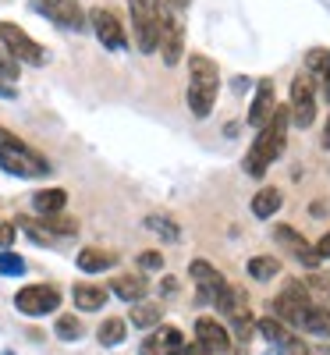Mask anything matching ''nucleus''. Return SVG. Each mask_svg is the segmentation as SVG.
<instances>
[{
    "mask_svg": "<svg viewBox=\"0 0 330 355\" xmlns=\"http://www.w3.org/2000/svg\"><path fill=\"white\" fill-rule=\"evenodd\" d=\"M284 142H288V107H277L274 117L259 128V135L252 139L249 153H245V174L249 178H263L274 160L284 153Z\"/></svg>",
    "mask_w": 330,
    "mask_h": 355,
    "instance_id": "obj_1",
    "label": "nucleus"
},
{
    "mask_svg": "<svg viewBox=\"0 0 330 355\" xmlns=\"http://www.w3.org/2000/svg\"><path fill=\"white\" fill-rule=\"evenodd\" d=\"M217 93H220V71L217 64L209 61V57L202 53H192L189 57V110L196 117H209V110H214L217 103Z\"/></svg>",
    "mask_w": 330,
    "mask_h": 355,
    "instance_id": "obj_2",
    "label": "nucleus"
},
{
    "mask_svg": "<svg viewBox=\"0 0 330 355\" xmlns=\"http://www.w3.org/2000/svg\"><path fill=\"white\" fill-rule=\"evenodd\" d=\"M0 167L15 178H46L53 167L46 157H40L33 146H25L21 139H11V142H0Z\"/></svg>",
    "mask_w": 330,
    "mask_h": 355,
    "instance_id": "obj_3",
    "label": "nucleus"
},
{
    "mask_svg": "<svg viewBox=\"0 0 330 355\" xmlns=\"http://www.w3.org/2000/svg\"><path fill=\"white\" fill-rule=\"evenodd\" d=\"M0 46H4L18 64H33V68H43L50 61V53L43 43H36L33 36L25 33L21 25L15 21H0Z\"/></svg>",
    "mask_w": 330,
    "mask_h": 355,
    "instance_id": "obj_4",
    "label": "nucleus"
},
{
    "mask_svg": "<svg viewBox=\"0 0 330 355\" xmlns=\"http://www.w3.org/2000/svg\"><path fill=\"white\" fill-rule=\"evenodd\" d=\"M132 11V40L139 53H157V33H160V0H128Z\"/></svg>",
    "mask_w": 330,
    "mask_h": 355,
    "instance_id": "obj_5",
    "label": "nucleus"
},
{
    "mask_svg": "<svg viewBox=\"0 0 330 355\" xmlns=\"http://www.w3.org/2000/svg\"><path fill=\"white\" fill-rule=\"evenodd\" d=\"M316 121V78L298 71L291 82V100H288V125L295 128H309Z\"/></svg>",
    "mask_w": 330,
    "mask_h": 355,
    "instance_id": "obj_6",
    "label": "nucleus"
},
{
    "mask_svg": "<svg viewBox=\"0 0 330 355\" xmlns=\"http://www.w3.org/2000/svg\"><path fill=\"white\" fill-rule=\"evenodd\" d=\"M15 309L21 316H50L53 309H61V291L53 284H25L15 295Z\"/></svg>",
    "mask_w": 330,
    "mask_h": 355,
    "instance_id": "obj_7",
    "label": "nucleus"
},
{
    "mask_svg": "<svg viewBox=\"0 0 330 355\" xmlns=\"http://www.w3.org/2000/svg\"><path fill=\"white\" fill-rule=\"evenodd\" d=\"M157 50L164 53V64L174 68L177 61L185 57V28H182V18L171 15L160 8V33H157Z\"/></svg>",
    "mask_w": 330,
    "mask_h": 355,
    "instance_id": "obj_8",
    "label": "nucleus"
},
{
    "mask_svg": "<svg viewBox=\"0 0 330 355\" xmlns=\"http://www.w3.org/2000/svg\"><path fill=\"white\" fill-rule=\"evenodd\" d=\"M28 8L43 18H50L53 25H61V28H75V33L85 28V11H82L78 0H33Z\"/></svg>",
    "mask_w": 330,
    "mask_h": 355,
    "instance_id": "obj_9",
    "label": "nucleus"
},
{
    "mask_svg": "<svg viewBox=\"0 0 330 355\" xmlns=\"http://www.w3.org/2000/svg\"><path fill=\"white\" fill-rule=\"evenodd\" d=\"M89 25H93L96 40H100L107 50H125V46H128L125 25H121V18H117L110 8H93V11H89Z\"/></svg>",
    "mask_w": 330,
    "mask_h": 355,
    "instance_id": "obj_10",
    "label": "nucleus"
},
{
    "mask_svg": "<svg viewBox=\"0 0 330 355\" xmlns=\"http://www.w3.org/2000/svg\"><path fill=\"white\" fill-rule=\"evenodd\" d=\"M306 306H313V302H309L302 281H291V284L277 295V299H274V320H281L284 327H298V320H302Z\"/></svg>",
    "mask_w": 330,
    "mask_h": 355,
    "instance_id": "obj_11",
    "label": "nucleus"
},
{
    "mask_svg": "<svg viewBox=\"0 0 330 355\" xmlns=\"http://www.w3.org/2000/svg\"><path fill=\"white\" fill-rule=\"evenodd\" d=\"M274 239H277V245H284V249H288L298 263H302V266H309V270H316V266L323 263V259L316 256V249H313V245H309L291 224H277V227H274Z\"/></svg>",
    "mask_w": 330,
    "mask_h": 355,
    "instance_id": "obj_12",
    "label": "nucleus"
},
{
    "mask_svg": "<svg viewBox=\"0 0 330 355\" xmlns=\"http://www.w3.org/2000/svg\"><path fill=\"white\" fill-rule=\"evenodd\" d=\"M277 110V89H274V78H259L256 85V96H252V107H249V125L259 132L270 117Z\"/></svg>",
    "mask_w": 330,
    "mask_h": 355,
    "instance_id": "obj_13",
    "label": "nucleus"
},
{
    "mask_svg": "<svg viewBox=\"0 0 330 355\" xmlns=\"http://www.w3.org/2000/svg\"><path fill=\"white\" fill-rule=\"evenodd\" d=\"M196 341L209 352V355H224V352H231V334H227V327L224 323H217L214 316H199L196 320Z\"/></svg>",
    "mask_w": 330,
    "mask_h": 355,
    "instance_id": "obj_14",
    "label": "nucleus"
},
{
    "mask_svg": "<svg viewBox=\"0 0 330 355\" xmlns=\"http://www.w3.org/2000/svg\"><path fill=\"white\" fill-rule=\"evenodd\" d=\"M189 277L196 281V288H199V295H202V299L206 302H214L217 299V295L224 291V274L217 270V266L214 263H206V259H192V266H189Z\"/></svg>",
    "mask_w": 330,
    "mask_h": 355,
    "instance_id": "obj_15",
    "label": "nucleus"
},
{
    "mask_svg": "<svg viewBox=\"0 0 330 355\" xmlns=\"http://www.w3.org/2000/svg\"><path fill=\"white\" fill-rule=\"evenodd\" d=\"M182 345H185V338H182V331H177V327H153V331H149V338L142 341L139 355H177V352H182Z\"/></svg>",
    "mask_w": 330,
    "mask_h": 355,
    "instance_id": "obj_16",
    "label": "nucleus"
},
{
    "mask_svg": "<svg viewBox=\"0 0 330 355\" xmlns=\"http://www.w3.org/2000/svg\"><path fill=\"white\" fill-rule=\"evenodd\" d=\"M71 299H75V306L82 309V313H96V309H103L107 306V288H100V284H75L71 288Z\"/></svg>",
    "mask_w": 330,
    "mask_h": 355,
    "instance_id": "obj_17",
    "label": "nucleus"
},
{
    "mask_svg": "<svg viewBox=\"0 0 330 355\" xmlns=\"http://www.w3.org/2000/svg\"><path fill=\"white\" fill-rule=\"evenodd\" d=\"M75 263H78L82 274H103V270H110V266L117 263V252H107V249H93V245H89V249L78 252Z\"/></svg>",
    "mask_w": 330,
    "mask_h": 355,
    "instance_id": "obj_18",
    "label": "nucleus"
},
{
    "mask_svg": "<svg viewBox=\"0 0 330 355\" xmlns=\"http://www.w3.org/2000/svg\"><path fill=\"white\" fill-rule=\"evenodd\" d=\"M214 306L224 313V316H231V320H238V316H249V302H245V291L242 288H234V284H224V291L214 299Z\"/></svg>",
    "mask_w": 330,
    "mask_h": 355,
    "instance_id": "obj_19",
    "label": "nucleus"
},
{
    "mask_svg": "<svg viewBox=\"0 0 330 355\" xmlns=\"http://www.w3.org/2000/svg\"><path fill=\"white\" fill-rule=\"evenodd\" d=\"M298 327L306 334H316V338H330V306H306L302 320H298Z\"/></svg>",
    "mask_w": 330,
    "mask_h": 355,
    "instance_id": "obj_20",
    "label": "nucleus"
},
{
    "mask_svg": "<svg viewBox=\"0 0 330 355\" xmlns=\"http://www.w3.org/2000/svg\"><path fill=\"white\" fill-rule=\"evenodd\" d=\"M110 291L117 295V299H125V302H142L146 299V291H149V284L142 281V277H135V274H121V277H114L110 281Z\"/></svg>",
    "mask_w": 330,
    "mask_h": 355,
    "instance_id": "obj_21",
    "label": "nucleus"
},
{
    "mask_svg": "<svg viewBox=\"0 0 330 355\" xmlns=\"http://www.w3.org/2000/svg\"><path fill=\"white\" fill-rule=\"evenodd\" d=\"M64 206H68V192L64 189H40L33 196V210L40 217H53V214H61Z\"/></svg>",
    "mask_w": 330,
    "mask_h": 355,
    "instance_id": "obj_22",
    "label": "nucleus"
},
{
    "mask_svg": "<svg viewBox=\"0 0 330 355\" xmlns=\"http://www.w3.org/2000/svg\"><path fill=\"white\" fill-rule=\"evenodd\" d=\"M284 206V196L277 192V189H259L256 196H252V217H259V220H270L277 210Z\"/></svg>",
    "mask_w": 330,
    "mask_h": 355,
    "instance_id": "obj_23",
    "label": "nucleus"
},
{
    "mask_svg": "<svg viewBox=\"0 0 330 355\" xmlns=\"http://www.w3.org/2000/svg\"><path fill=\"white\" fill-rule=\"evenodd\" d=\"M256 331H259L270 345H277V348H291V345H295L291 327H284V323H281V320H274V316H263V320L256 323Z\"/></svg>",
    "mask_w": 330,
    "mask_h": 355,
    "instance_id": "obj_24",
    "label": "nucleus"
},
{
    "mask_svg": "<svg viewBox=\"0 0 330 355\" xmlns=\"http://www.w3.org/2000/svg\"><path fill=\"white\" fill-rule=\"evenodd\" d=\"M125 334H128V323L121 320V316H107L103 323H100V331H96V341L103 345V348H117L125 341Z\"/></svg>",
    "mask_w": 330,
    "mask_h": 355,
    "instance_id": "obj_25",
    "label": "nucleus"
},
{
    "mask_svg": "<svg viewBox=\"0 0 330 355\" xmlns=\"http://www.w3.org/2000/svg\"><path fill=\"white\" fill-rule=\"evenodd\" d=\"M160 320H164V309L157 302H135L132 306V323H135V327H142V331L160 327Z\"/></svg>",
    "mask_w": 330,
    "mask_h": 355,
    "instance_id": "obj_26",
    "label": "nucleus"
},
{
    "mask_svg": "<svg viewBox=\"0 0 330 355\" xmlns=\"http://www.w3.org/2000/svg\"><path fill=\"white\" fill-rule=\"evenodd\" d=\"M249 274H252V281H274L281 274V259L277 256H252Z\"/></svg>",
    "mask_w": 330,
    "mask_h": 355,
    "instance_id": "obj_27",
    "label": "nucleus"
},
{
    "mask_svg": "<svg viewBox=\"0 0 330 355\" xmlns=\"http://www.w3.org/2000/svg\"><path fill=\"white\" fill-rule=\"evenodd\" d=\"M146 227L153 231V234H160L164 242H177V239H182V227H177L167 214H149L146 217Z\"/></svg>",
    "mask_w": 330,
    "mask_h": 355,
    "instance_id": "obj_28",
    "label": "nucleus"
},
{
    "mask_svg": "<svg viewBox=\"0 0 330 355\" xmlns=\"http://www.w3.org/2000/svg\"><path fill=\"white\" fill-rule=\"evenodd\" d=\"M40 227L50 234V239H71V234L78 231V224L71 217H61V214H53V217H43Z\"/></svg>",
    "mask_w": 330,
    "mask_h": 355,
    "instance_id": "obj_29",
    "label": "nucleus"
},
{
    "mask_svg": "<svg viewBox=\"0 0 330 355\" xmlns=\"http://www.w3.org/2000/svg\"><path fill=\"white\" fill-rule=\"evenodd\" d=\"M53 334L61 338V341H78V338H82V320H78V316H71V313L57 316V323H53Z\"/></svg>",
    "mask_w": 330,
    "mask_h": 355,
    "instance_id": "obj_30",
    "label": "nucleus"
},
{
    "mask_svg": "<svg viewBox=\"0 0 330 355\" xmlns=\"http://www.w3.org/2000/svg\"><path fill=\"white\" fill-rule=\"evenodd\" d=\"M327 64H330V50H323V46H313L309 53H306V75H313L316 82L323 78V71H327Z\"/></svg>",
    "mask_w": 330,
    "mask_h": 355,
    "instance_id": "obj_31",
    "label": "nucleus"
},
{
    "mask_svg": "<svg viewBox=\"0 0 330 355\" xmlns=\"http://www.w3.org/2000/svg\"><path fill=\"white\" fill-rule=\"evenodd\" d=\"M0 274H8V277H21L25 274V259L15 256L11 249H0Z\"/></svg>",
    "mask_w": 330,
    "mask_h": 355,
    "instance_id": "obj_32",
    "label": "nucleus"
},
{
    "mask_svg": "<svg viewBox=\"0 0 330 355\" xmlns=\"http://www.w3.org/2000/svg\"><path fill=\"white\" fill-rule=\"evenodd\" d=\"M18 68H21V64L15 61L4 46H0V82H15V78H18Z\"/></svg>",
    "mask_w": 330,
    "mask_h": 355,
    "instance_id": "obj_33",
    "label": "nucleus"
},
{
    "mask_svg": "<svg viewBox=\"0 0 330 355\" xmlns=\"http://www.w3.org/2000/svg\"><path fill=\"white\" fill-rule=\"evenodd\" d=\"M139 266H142V270H164V252L146 249V252L139 256Z\"/></svg>",
    "mask_w": 330,
    "mask_h": 355,
    "instance_id": "obj_34",
    "label": "nucleus"
},
{
    "mask_svg": "<svg viewBox=\"0 0 330 355\" xmlns=\"http://www.w3.org/2000/svg\"><path fill=\"white\" fill-rule=\"evenodd\" d=\"M192 4V0H160V8L164 11H171V15H177V18H182V11Z\"/></svg>",
    "mask_w": 330,
    "mask_h": 355,
    "instance_id": "obj_35",
    "label": "nucleus"
},
{
    "mask_svg": "<svg viewBox=\"0 0 330 355\" xmlns=\"http://www.w3.org/2000/svg\"><path fill=\"white\" fill-rule=\"evenodd\" d=\"M15 242V224H0V249H8Z\"/></svg>",
    "mask_w": 330,
    "mask_h": 355,
    "instance_id": "obj_36",
    "label": "nucleus"
},
{
    "mask_svg": "<svg viewBox=\"0 0 330 355\" xmlns=\"http://www.w3.org/2000/svg\"><path fill=\"white\" fill-rule=\"evenodd\" d=\"M313 249H316V256H320V259H330V231L323 234V239H320Z\"/></svg>",
    "mask_w": 330,
    "mask_h": 355,
    "instance_id": "obj_37",
    "label": "nucleus"
},
{
    "mask_svg": "<svg viewBox=\"0 0 330 355\" xmlns=\"http://www.w3.org/2000/svg\"><path fill=\"white\" fill-rule=\"evenodd\" d=\"M177 355H209L199 341H189V345H182V352H177Z\"/></svg>",
    "mask_w": 330,
    "mask_h": 355,
    "instance_id": "obj_38",
    "label": "nucleus"
},
{
    "mask_svg": "<svg viewBox=\"0 0 330 355\" xmlns=\"http://www.w3.org/2000/svg\"><path fill=\"white\" fill-rule=\"evenodd\" d=\"M0 100H15V85H8V82H0Z\"/></svg>",
    "mask_w": 330,
    "mask_h": 355,
    "instance_id": "obj_39",
    "label": "nucleus"
},
{
    "mask_svg": "<svg viewBox=\"0 0 330 355\" xmlns=\"http://www.w3.org/2000/svg\"><path fill=\"white\" fill-rule=\"evenodd\" d=\"M320 82H323V96H327V103H330V64H327V71H323Z\"/></svg>",
    "mask_w": 330,
    "mask_h": 355,
    "instance_id": "obj_40",
    "label": "nucleus"
},
{
    "mask_svg": "<svg viewBox=\"0 0 330 355\" xmlns=\"http://www.w3.org/2000/svg\"><path fill=\"white\" fill-rule=\"evenodd\" d=\"M323 150H330V117H327V128H323Z\"/></svg>",
    "mask_w": 330,
    "mask_h": 355,
    "instance_id": "obj_41",
    "label": "nucleus"
},
{
    "mask_svg": "<svg viewBox=\"0 0 330 355\" xmlns=\"http://www.w3.org/2000/svg\"><path fill=\"white\" fill-rule=\"evenodd\" d=\"M4 355H15V352H4Z\"/></svg>",
    "mask_w": 330,
    "mask_h": 355,
    "instance_id": "obj_42",
    "label": "nucleus"
}]
</instances>
